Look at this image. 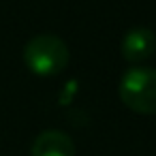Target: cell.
Listing matches in <instances>:
<instances>
[{
    "mask_svg": "<svg viewBox=\"0 0 156 156\" xmlns=\"http://www.w3.org/2000/svg\"><path fill=\"white\" fill-rule=\"evenodd\" d=\"M120 51H122V58L135 66L150 60L156 51V32L143 26L128 30L120 43Z\"/></svg>",
    "mask_w": 156,
    "mask_h": 156,
    "instance_id": "obj_3",
    "label": "cell"
},
{
    "mask_svg": "<svg viewBox=\"0 0 156 156\" xmlns=\"http://www.w3.org/2000/svg\"><path fill=\"white\" fill-rule=\"evenodd\" d=\"M24 64L28 66L30 73L39 77H54L62 73L71 60L66 43L51 32H41L34 34L26 45H24Z\"/></svg>",
    "mask_w": 156,
    "mask_h": 156,
    "instance_id": "obj_1",
    "label": "cell"
},
{
    "mask_svg": "<svg viewBox=\"0 0 156 156\" xmlns=\"http://www.w3.org/2000/svg\"><path fill=\"white\" fill-rule=\"evenodd\" d=\"M118 94L130 111L141 115H156V69L139 64L128 69L120 77Z\"/></svg>",
    "mask_w": 156,
    "mask_h": 156,
    "instance_id": "obj_2",
    "label": "cell"
},
{
    "mask_svg": "<svg viewBox=\"0 0 156 156\" xmlns=\"http://www.w3.org/2000/svg\"><path fill=\"white\" fill-rule=\"evenodd\" d=\"M30 156H75V141L64 130H43L30 147Z\"/></svg>",
    "mask_w": 156,
    "mask_h": 156,
    "instance_id": "obj_4",
    "label": "cell"
}]
</instances>
